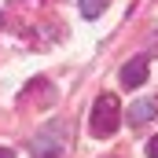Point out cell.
I'll return each mask as SVG.
<instances>
[{
	"label": "cell",
	"mask_w": 158,
	"mask_h": 158,
	"mask_svg": "<svg viewBox=\"0 0 158 158\" xmlns=\"http://www.w3.org/2000/svg\"><path fill=\"white\" fill-rule=\"evenodd\" d=\"M121 125V103L114 92H103L99 99H96V107H92V121H88V129H92V136L96 140H107V136H114Z\"/></svg>",
	"instance_id": "cell-1"
},
{
	"label": "cell",
	"mask_w": 158,
	"mask_h": 158,
	"mask_svg": "<svg viewBox=\"0 0 158 158\" xmlns=\"http://www.w3.org/2000/svg\"><path fill=\"white\" fill-rule=\"evenodd\" d=\"M66 151V129L55 121V125H48L44 132H37V140H33V155L37 158H59Z\"/></svg>",
	"instance_id": "cell-2"
},
{
	"label": "cell",
	"mask_w": 158,
	"mask_h": 158,
	"mask_svg": "<svg viewBox=\"0 0 158 158\" xmlns=\"http://www.w3.org/2000/svg\"><path fill=\"white\" fill-rule=\"evenodd\" d=\"M147 66H151L147 55H132V59L121 66V85H125V88H140V85L147 81Z\"/></svg>",
	"instance_id": "cell-3"
},
{
	"label": "cell",
	"mask_w": 158,
	"mask_h": 158,
	"mask_svg": "<svg viewBox=\"0 0 158 158\" xmlns=\"http://www.w3.org/2000/svg\"><path fill=\"white\" fill-rule=\"evenodd\" d=\"M155 114H158V96H143V99H136L129 107V121L132 125H143V121H151Z\"/></svg>",
	"instance_id": "cell-4"
},
{
	"label": "cell",
	"mask_w": 158,
	"mask_h": 158,
	"mask_svg": "<svg viewBox=\"0 0 158 158\" xmlns=\"http://www.w3.org/2000/svg\"><path fill=\"white\" fill-rule=\"evenodd\" d=\"M107 4H110V0H81V15H85V19H99V15L107 11Z\"/></svg>",
	"instance_id": "cell-5"
},
{
	"label": "cell",
	"mask_w": 158,
	"mask_h": 158,
	"mask_svg": "<svg viewBox=\"0 0 158 158\" xmlns=\"http://www.w3.org/2000/svg\"><path fill=\"white\" fill-rule=\"evenodd\" d=\"M147 158H158V136L151 140V143H147Z\"/></svg>",
	"instance_id": "cell-6"
},
{
	"label": "cell",
	"mask_w": 158,
	"mask_h": 158,
	"mask_svg": "<svg viewBox=\"0 0 158 158\" xmlns=\"http://www.w3.org/2000/svg\"><path fill=\"white\" fill-rule=\"evenodd\" d=\"M0 158H15V151L11 147H0Z\"/></svg>",
	"instance_id": "cell-7"
},
{
	"label": "cell",
	"mask_w": 158,
	"mask_h": 158,
	"mask_svg": "<svg viewBox=\"0 0 158 158\" xmlns=\"http://www.w3.org/2000/svg\"><path fill=\"white\" fill-rule=\"evenodd\" d=\"M0 22H4V19H0Z\"/></svg>",
	"instance_id": "cell-8"
}]
</instances>
